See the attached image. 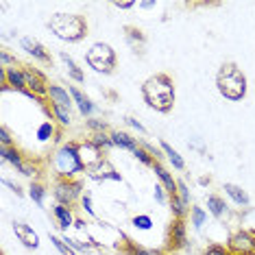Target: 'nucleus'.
I'll return each instance as SVG.
<instances>
[{
    "label": "nucleus",
    "instance_id": "nucleus-1",
    "mask_svg": "<svg viewBox=\"0 0 255 255\" xmlns=\"http://www.w3.org/2000/svg\"><path fill=\"white\" fill-rule=\"evenodd\" d=\"M142 96L146 101L148 107H153L155 112L168 114L175 105V85L168 74H155V77L146 79V83L142 85Z\"/></svg>",
    "mask_w": 255,
    "mask_h": 255
},
{
    "label": "nucleus",
    "instance_id": "nucleus-2",
    "mask_svg": "<svg viewBox=\"0 0 255 255\" xmlns=\"http://www.w3.org/2000/svg\"><path fill=\"white\" fill-rule=\"evenodd\" d=\"M216 85L218 92L227 101H242L247 96V77L234 61H227L220 66L216 74Z\"/></svg>",
    "mask_w": 255,
    "mask_h": 255
},
{
    "label": "nucleus",
    "instance_id": "nucleus-3",
    "mask_svg": "<svg viewBox=\"0 0 255 255\" xmlns=\"http://www.w3.org/2000/svg\"><path fill=\"white\" fill-rule=\"evenodd\" d=\"M48 28L66 42H79L88 35V22L77 13H55L48 20Z\"/></svg>",
    "mask_w": 255,
    "mask_h": 255
},
{
    "label": "nucleus",
    "instance_id": "nucleus-4",
    "mask_svg": "<svg viewBox=\"0 0 255 255\" xmlns=\"http://www.w3.org/2000/svg\"><path fill=\"white\" fill-rule=\"evenodd\" d=\"M85 61H88L90 68H94L96 72L109 74V72H114V68H116V53H114V48L109 44L96 42L88 50V55H85Z\"/></svg>",
    "mask_w": 255,
    "mask_h": 255
},
{
    "label": "nucleus",
    "instance_id": "nucleus-5",
    "mask_svg": "<svg viewBox=\"0 0 255 255\" xmlns=\"http://www.w3.org/2000/svg\"><path fill=\"white\" fill-rule=\"evenodd\" d=\"M55 170L66 179H70L74 172L83 170V166H81V161H79V155H77V144H66V146H61L57 150Z\"/></svg>",
    "mask_w": 255,
    "mask_h": 255
},
{
    "label": "nucleus",
    "instance_id": "nucleus-6",
    "mask_svg": "<svg viewBox=\"0 0 255 255\" xmlns=\"http://www.w3.org/2000/svg\"><path fill=\"white\" fill-rule=\"evenodd\" d=\"M229 251L236 255H253L255 253V236L249 231H236L229 238Z\"/></svg>",
    "mask_w": 255,
    "mask_h": 255
},
{
    "label": "nucleus",
    "instance_id": "nucleus-7",
    "mask_svg": "<svg viewBox=\"0 0 255 255\" xmlns=\"http://www.w3.org/2000/svg\"><path fill=\"white\" fill-rule=\"evenodd\" d=\"M77 155H79V161H81V166H83V170H92V168L103 161L101 148H98L92 140L83 142V144H77Z\"/></svg>",
    "mask_w": 255,
    "mask_h": 255
},
{
    "label": "nucleus",
    "instance_id": "nucleus-8",
    "mask_svg": "<svg viewBox=\"0 0 255 255\" xmlns=\"http://www.w3.org/2000/svg\"><path fill=\"white\" fill-rule=\"evenodd\" d=\"M81 194V183L79 181H70V179H63L55 185V199L61 205H72L77 201V196Z\"/></svg>",
    "mask_w": 255,
    "mask_h": 255
},
{
    "label": "nucleus",
    "instance_id": "nucleus-9",
    "mask_svg": "<svg viewBox=\"0 0 255 255\" xmlns=\"http://www.w3.org/2000/svg\"><path fill=\"white\" fill-rule=\"evenodd\" d=\"M13 234L26 249H37L39 247V236L33 231V227H28V225L22 223V220H15L13 223Z\"/></svg>",
    "mask_w": 255,
    "mask_h": 255
},
{
    "label": "nucleus",
    "instance_id": "nucleus-10",
    "mask_svg": "<svg viewBox=\"0 0 255 255\" xmlns=\"http://www.w3.org/2000/svg\"><path fill=\"white\" fill-rule=\"evenodd\" d=\"M24 81H26V90L28 94H48V88H46V81L39 74L35 68H26L24 70Z\"/></svg>",
    "mask_w": 255,
    "mask_h": 255
},
{
    "label": "nucleus",
    "instance_id": "nucleus-11",
    "mask_svg": "<svg viewBox=\"0 0 255 255\" xmlns=\"http://www.w3.org/2000/svg\"><path fill=\"white\" fill-rule=\"evenodd\" d=\"M168 245L172 249H185L188 247V238H185V225L181 218H177L170 225V238H168Z\"/></svg>",
    "mask_w": 255,
    "mask_h": 255
},
{
    "label": "nucleus",
    "instance_id": "nucleus-12",
    "mask_svg": "<svg viewBox=\"0 0 255 255\" xmlns=\"http://www.w3.org/2000/svg\"><path fill=\"white\" fill-rule=\"evenodd\" d=\"M20 44H22V48H24L28 55L35 57V59L44 61V63H48V61H50V53L44 48L42 44L37 42V39H33V37H22V39H20Z\"/></svg>",
    "mask_w": 255,
    "mask_h": 255
},
{
    "label": "nucleus",
    "instance_id": "nucleus-13",
    "mask_svg": "<svg viewBox=\"0 0 255 255\" xmlns=\"http://www.w3.org/2000/svg\"><path fill=\"white\" fill-rule=\"evenodd\" d=\"M88 175L92 179H114V181H120V175L114 170V166L109 164L107 159H103L98 166H94L92 170H88Z\"/></svg>",
    "mask_w": 255,
    "mask_h": 255
},
{
    "label": "nucleus",
    "instance_id": "nucleus-14",
    "mask_svg": "<svg viewBox=\"0 0 255 255\" xmlns=\"http://www.w3.org/2000/svg\"><path fill=\"white\" fill-rule=\"evenodd\" d=\"M153 170H155V175L159 177V181L164 183V188L168 190V194H177V181L172 179V175L159 164V161H153Z\"/></svg>",
    "mask_w": 255,
    "mask_h": 255
},
{
    "label": "nucleus",
    "instance_id": "nucleus-15",
    "mask_svg": "<svg viewBox=\"0 0 255 255\" xmlns=\"http://www.w3.org/2000/svg\"><path fill=\"white\" fill-rule=\"evenodd\" d=\"M112 140H114V146H120V148H127V150H131L133 155L140 150V146L135 144V140L129 135V133H123V131H116L112 133Z\"/></svg>",
    "mask_w": 255,
    "mask_h": 255
},
{
    "label": "nucleus",
    "instance_id": "nucleus-16",
    "mask_svg": "<svg viewBox=\"0 0 255 255\" xmlns=\"http://www.w3.org/2000/svg\"><path fill=\"white\" fill-rule=\"evenodd\" d=\"M48 96H50V101H53V105L66 107V109H70V105H72L68 92L63 88H59V85H50V88H48Z\"/></svg>",
    "mask_w": 255,
    "mask_h": 255
},
{
    "label": "nucleus",
    "instance_id": "nucleus-17",
    "mask_svg": "<svg viewBox=\"0 0 255 255\" xmlns=\"http://www.w3.org/2000/svg\"><path fill=\"white\" fill-rule=\"evenodd\" d=\"M225 192H227V194L231 196V199H234L236 205L247 207L249 203H251V199H249V194L240 188V185H236V183H225Z\"/></svg>",
    "mask_w": 255,
    "mask_h": 255
},
{
    "label": "nucleus",
    "instance_id": "nucleus-18",
    "mask_svg": "<svg viewBox=\"0 0 255 255\" xmlns=\"http://www.w3.org/2000/svg\"><path fill=\"white\" fill-rule=\"evenodd\" d=\"M70 96L74 98V103L79 105V109H81V114L83 116H90L92 112H94V105H92V101L88 96H83V92H81L79 88H70Z\"/></svg>",
    "mask_w": 255,
    "mask_h": 255
},
{
    "label": "nucleus",
    "instance_id": "nucleus-19",
    "mask_svg": "<svg viewBox=\"0 0 255 255\" xmlns=\"http://www.w3.org/2000/svg\"><path fill=\"white\" fill-rule=\"evenodd\" d=\"M4 74H7V81L11 88L18 90H26V81H24V70H18V68H4Z\"/></svg>",
    "mask_w": 255,
    "mask_h": 255
},
{
    "label": "nucleus",
    "instance_id": "nucleus-20",
    "mask_svg": "<svg viewBox=\"0 0 255 255\" xmlns=\"http://www.w3.org/2000/svg\"><path fill=\"white\" fill-rule=\"evenodd\" d=\"M55 216H57V220H59V227L66 231L68 227H72L74 225V218H72V214H70V210H68L66 205H55Z\"/></svg>",
    "mask_w": 255,
    "mask_h": 255
},
{
    "label": "nucleus",
    "instance_id": "nucleus-21",
    "mask_svg": "<svg viewBox=\"0 0 255 255\" xmlns=\"http://www.w3.org/2000/svg\"><path fill=\"white\" fill-rule=\"evenodd\" d=\"M61 59H63V63L68 66V72H70V77L77 81V83H83V81H85V74L81 72V68L77 66V63H74L72 57L68 55V53H61Z\"/></svg>",
    "mask_w": 255,
    "mask_h": 255
},
{
    "label": "nucleus",
    "instance_id": "nucleus-22",
    "mask_svg": "<svg viewBox=\"0 0 255 255\" xmlns=\"http://www.w3.org/2000/svg\"><path fill=\"white\" fill-rule=\"evenodd\" d=\"M0 155H2V159L4 161H11L18 170H22V166H24V161H22L20 157V153L15 148H11V146H0Z\"/></svg>",
    "mask_w": 255,
    "mask_h": 255
},
{
    "label": "nucleus",
    "instance_id": "nucleus-23",
    "mask_svg": "<svg viewBox=\"0 0 255 255\" xmlns=\"http://www.w3.org/2000/svg\"><path fill=\"white\" fill-rule=\"evenodd\" d=\"M207 207H210V212H212L216 218H220L225 212H227V205H225V201L220 199V196H216V194H210V196H207Z\"/></svg>",
    "mask_w": 255,
    "mask_h": 255
},
{
    "label": "nucleus",
    "instance_id": "nucleus-24",
    "mask_svg": "<svg viewBox=\"0 0 255 255\" xmlns=\"http://www.w3.org/2000/svg\"><path fill=\"white\" fill-rule=\"evenodd\" d=\"M161 150H164V153L168 155V159L172 161V166H175L177 170H183V168H185V161L181 159V155H179L177 150L170 146V144H168V142H161Z\"/></svg>",
    "mask_w": 255,
    "mask_h": 255
},
{
    "label": "nucleus",
    "instance_id": "nucleus-25",
    "mask_svg": "<svg viewBox=\"0 0 255 255\" xmlns=\"http://www.w3.org/2000/svg\"><path fill=\"white\" fill-rule=\"evenodd\" d=\"M185 207H188V203H183L181 196H179V194H170V210H172V214H175L177 218H183Z\"/></svg>",
    "mask_w": 255,
    "mask_h": 255
},
{
    "label": "nucleus",
    "instance_id": "nucleus-26",
    "mask_svg": "<svg viewBox=\"0 0 255 255\" xmlns=\"http://www.w3.org/2000/svg\"><path fill=\"white\" fill-rule=\"evenodd\" d=\"M28 194H31V199L37 203V205H44V196H46V190L42 183H31V188H28Z\"/></svg>",
    "mask_w": 255,
    "mask_h": 255
},
{
    "label": "nucleus",
    "instance_id": "nucleus-27",
    "mask_svg": "<svg viewBox=\"0 0 255 255\" xmlns=\"http://www.w3.org/2000/svg\"><path fill=\"white\" fill-rule=\"evenodd\" d=\"M50 242L57 247V251H59L61 255H77V253H74V249L68 245L63 238H59V236H50Z\"/></svg>",
    "mask_w": 255,
    "mask_h": 255
},
{
    "label": "nucleus",
    "instance_id": "nucleus-28",
    "mask_svg": "<svg viewBox=\"0 0 255 255\" xmlns=\"http://www.w3.org/2000/svg\"><path fill=\"white\" fill-rule=\"evenodd\" d=\"M205 220H207V214L201 210V207H192V225L196 229H201L203 225H205Z\"/></svg>",
    "mask_w": 255,
    "mask_h": 255
},
{
    "label": "nucleus",
    "instance_id": "nucleus-29",
    "mask_svg": "<svg viewBox=\"0 0 255 255\" xmlns=\"http://www.w3.org/2000/svg\"><path fill=\"white\" fill-rule=\"evenodd\" d=\"M53 109H55V114H57V118H59V123H61V125H70V123H72V118H70V109L59 107V105H53Z\"/></svg>",
    "mask_w": 255,
    "mask_h": 255
},
{
    "label": "nucleus",
    "instance_id": "nucleus-30",
    "mask_svg": "<svg viewBox=\"0 0 255 255\" xmlns=\"http://www.w3.org/2000/svg\"><path fill=\"white\" fill-rule=\"evenodd\" d=\"M125 31H127V35H129L131 42H137V44H144V35H142V31L140 28H135V26H125Z\"/></svg>",
    "mask_w": 255,
    "mask_h": 255
},
{
    "label": "nucleus",
    "instance_id": "nucleus-31",
    "mask_svg": "<svg viewBox=\"0 0 255 255\" xmlns=\"http://www.w3.org/2000/svg\"><path fill=\"white\" fill-rule=\"evenodd\" d=\"M53 133H55L53 125H50V123H44V125L37 129V137H39L42 142H46V140H50V135H53Z\"/></svg>",
    "mask_w": 255,
    "mask_h": 255
},
{
    "label": "nucleus",
    "instance_id": "nucleus-32",
    "mask_svg": "<svg viewBox=\"0 0 255 255\" xmlns=\"http://www.w3.org/2000/svg\"><path fill=\"white\" fill-rule=\"evenodd\" d=\"M133 225L142 231H148L150 227H153V220H150V216H135L133 218Z\"/></svg>",
    "mask_w": 255,
    "mask_h": 255
},
{
    "label": "nucleus",
    "instance_id": "nucleus-33",
    "mask_svg": "<svg viewBox=\"0 0 255 255\" xmlns=\"http://www.w3.org/2000/svg\"><path fill=\"white\" fill-rule=\"evenodd\" d=\"M92 142H94V144H96V146H98V148H101V146H105V148H109V146H114V140H112V137L103 135V133H98V135H94V140H92Z\"/></svg>",
    "mask_w": 255,
    "mask_h": 255
},
{
    "label": "nucleus",
    "instance_id": "nucleus-34",
    "mask_svg": "<svg viewBox=\"0 0 255 255\" xmlns=\"http://www.w3.org/2000/svg\"><path fill=\"white\" fill-rule=\"evenodd\" d=\"M135 157L140 159L142 164H148V166H153V161H155L153 157H150V153H148L146 148H140V150H137V153H135Z\"/></svg>",
    "mask_w": 255,
    "mask_h": 255
},
{
    "label": "nucleus",
    "instance_id": "nucleus-35",
    "mask_svg": "<svg viewBox=\"0 0 255 255\" xmlns=\"http://www.w3.org/2000/svg\"><path fill=\"white\" fill-rule=\"evenodd\" d=\"M131 255H164V253H161V251H148V249L133 247V245H131Z\"/></svg>",
    "mask_w": 255,
    "mask_h": 255
},
{
    "label": "nucleus",
    "instance_id": "nucleus-36",
    "mask_svg": "<svg viewBox=\"0 0 255 255\" xmlns=\"http://www.w3.org/2000/svg\"><path fill=\"white\" fill-rule=\"evenodd\" d=\"M177 194L181 196V201H183V203H188V201H190L188 188H185V183H183V181H177Z\"/></svg>",
    "mask_w": 255,
    "mask_h": 255
},
{
    "label": "nucleus",
    "instance_id": "nucleus-37",
    "mask_svg": "<svg viewBox=\"0 0 255 255\" xmlns=\"http://www.w3.org/2000/svg\"><path fill=\"white\" fill-rule=\"evenodd\" d=\"M0 142H2V146H9L11 144V135H9V129L7 127H0Z\"/></svg>",
    "mask_w": 255,
    "mask_h": 255
},
{
    "label": "nucleus",
    "instance_id": "nucleus-38",
    "mask_svg": "<svg viewBox=\"0 0 255 255\" xmlns=\"http://www.w3.org/2000/svg\"><path fill=\"white\" fill-rule=\"evenodd\" d=\"M205 255H229V253L225 251L223 247H218V245H212V247H207V249H205Z\"/></svg>",
    "mask_w": 255,
    "mask_h": 255
},
{
    "label": "nucleus",
    "instance_id": "nucleus-39",
    "mask_svg": "<svg viewBox=\"0 0 255 255\" xmlns=\"http://www.w3.org/2000/svg\"><path fill=\"white\" fill-rule=\"evenodd\" d=\"M88 127L90 129H96V131H105L107 125L103 123V120H88Z\"/></svg>",
    "mask_w": 255,
    "mask_h": 255
},
{
    "label": "nucleus",
    "instance_id": "nucleus-40",
    "mask_svg": "<svg viewBox=\"0 0 255 255\" xmlns=\"http://www.w3.org/2000/svg\"><path fill=\"white\" fill-rule=\"evenodd\" d=\"M164 185H155V199H157L159 203H164L166 201V194H164Z\"/></svg>",
    "mask_w": 255,
    "mask_h": 255
},
{
    "label": "nucleus",
    "instance_id": "nucleus-41",
    "mask_svg": "<svg viewBox=\"0 0 255 255\" xmlns=\"http://www.w3.org/2000/svg\"><path fill=\"white\" fill-rule=\"evenodd\" d=\"M114 7H118V9H131V7H135V2H131V0H123V2H120V0H116Z\"/></svg>",
    "mask_w": 255,
    "mask_h": 255
},
{
    "label": "nucleus",
    "instance_id": "nucleus-42",
    "mask_svg": "<svg viewBox=\"0 0 255 255\" xmlns=\"http://www.w3.org/2000/svg\"><path fill=\"white\" fill-rule=\"evenodd\" d=\"M83 207H85V212H88V214H94V207H92V196L90 194L83 196Z\"/></svg>",
    "mask_w": 255,
    "mask_h": 255
},
{
    "label": "nucleus",
    "instance_id": "nucleus-43",
    "mask_svg": "<svg viewBox=\"0 0 255 255\" xmlns=\"http://www.w3.org/2000/svg\"><path fill=\"white\" fill-rule=\"evenodd\" d=\"M0 61H2V68H7V63H11L13 59H11V57H9L7 50H2V53H0Z\"/></svg>",
    "mask_w": 255,
    "mask_h": 255
},
{
    "label": "nucleus",
    "instance_id": "nucleus-44",
    "mask_svg": "<svg viewBox=\"0 0 255 255\" xmlns=\"http://www.w3.org/2000/svg\"><path fill=\"white\" fill-rule=\"evenodd\" d=\"M127 123H129V125H133V127H135V129H137V131H142V133H144V127H142L140 123H137V120H135V118H127Z\"/></svg>",
    "mask_w": 255,
    "mask_h": 255
},
{
    "label": "nucleus",
    "instance_id": "nucleus-45",
    "mask_svg": "<svg viewBox=\"0 0 255 255\" xmlns=\"http://www.w3.org/2000/svg\"><path fill=\"white\" fill-rule=\"evenodd\" d=\"M140 7H144V9H150V7H155V2H140Z\"/></svg>",
    "mask_w": 255,
    "mask_h": 255
}]
</instances>
